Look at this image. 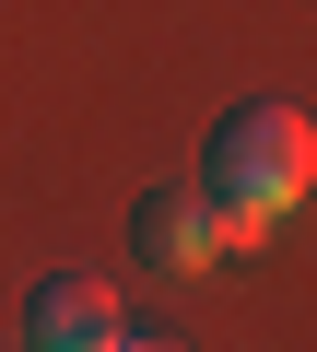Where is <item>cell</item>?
<instances>
[{
  "instance_id": "6da1fadb",
  "label": "cell",
  "mask_w": 317,
  "mask_h": 352,
  "mask_svg": "<svg viewBox=\"0 0 317 352\" xmlns=\"http://www.w3.org/2000/svg\"><path fill=\"white\" fill-rule=\"evenodd\" d=\"M305 188H317V118H305V106H282V94L235 106V118L212 129V153H200V200H212L223 247L282 235V212H294Z\"/></svg>"
},
{
  "instance_id": "7a4b0ae2",
  "label": "cell",
  "mask_w": 317,
  "mask_h": 352,
  "mask_svg": "<svg viewBox=\"0 0 317 352\" xmlns=\"http://www.w3.org/2000/svg\"><path fill=\"white\" fill-rule=\"evenodd\" d=\"M24 340H47V352L129 340V317H118V282H94V270H59V282H36V305H24Z\"/></svg>"
},
{
  "instance_id": "3957f363",
  "label": "cell",
  "mask_w": 317,
  "mask_h": 352,
  "mask_svg": "<svg viewBox=\"0 0 317 352\" xmlns=\"http://www.w3.org/2000/svg\"><path fill=\"white\" fill-rule=\"evenodd\" d=\"M129 235H141V258H153V270H200V258H223V223H212V200H200V188H153Z\"/></svg>"
}]
</instances>
